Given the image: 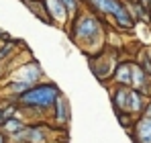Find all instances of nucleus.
<instances>
[{"label": "nucleus", "instance_id": "obj_1", "mask_svg": "<svg viewBox=\"0 0 151 143\" xmlns=\"http://www.w3.org/2000/svg\"><path fill=\"white\" fill-rule=\"evenodd\" d=\"M61 96V90L55 84H37L29 88L25 94L17 98V104L23 108H37V110H47L53 108L55 100Z\"/></svg>", "mask_w": 151, "mask_h": 143}, {"label": "nucleus", "instance_id": "obj_2", "mask_svg": "<svg viewBox=\"0 0 151 143\" xmlns=\"http://www.w3.org/2000/svg\"><path fill=\"white\" fill-rule=\"evenodd\" d=\"M88 4H90L98 14H108V17H112V19L116 21V25L123 27V29H131V27L135 25V19H133L129 6H127L123 0H88Z\"/></svg>", "mask_w": 151, "mask_h": 143}, {"label": "nucleus", "instance_id": "obj_3", "mask_svg": "<svg viewBox=\"0 0 151 143\" xmlns=\"http://www.w3.org/2000/svg\"><path fill=\"white\" fill-rule=\"evenodd\" d=\"M102 37V25L96 17L82 12L78 19H74L72 27V39L74 41H84V43H96Z\"/></svg>", "mask_w": 151, "mask_h": 143}, {"label": "nucleus", "instance_id": "obj_4", "mask_svg": "<svg viewBox=\"0 0 151 143\" xmlns=\"http://www.w3.org/2000/svg\"><path fill=\"white\" fill-rule=\"evenodd\" d=\"M10 137L21 143H45L47 141L45 127H41V125H25L19 133H14Z\"/></svg>", "mask_w": 151, "mask_h": 143}, {"label": "nucleus", "instance_id": "obj_5", "mask_svg": "<svg viewBox=\"0 0 151 143\" xmlns=\"http://www.w3.org/2000/svg\"><path fill=\"white\" fill-rule=\"evenodd\" d=\"M131 137L135 143H151V119L149 117H143L139 115L135 125H133V131H131Z\"/></svg>", "mask_w": 151, "mask_h": 143}, {"label": "nucleus", "instance_id": "obj_6", "mask_svg": "<svg viewBox=\"0 0 151 143\" xmlns=\"http://www.w3.org/2000/svg\"><path fill=\"white\" fill-rule=\"evenodd\" d=\"M131 72H133V88H135V90H139L143 96H147V98H149V94H151L149 76L145 74V70H143V68H141L137 61H133Z\"/></svg>", "mask_w": 151, "mask_h": 143}, {"label": "nucleus", "instance_id": "obj_7", "mask_svg": "<svg viewBox=\"0 0 151 143\" xmlns=\"http://www.w3.org/2000/svg\"><path fill=\"white\" fill-rule=\"evenodd\" d=\"M45 8H47V14H49L51 21H59V23H65L70 19V12L65 8V4L61 0H43Z\"/></svg>", "mask_w": 151, "mask_h": 143}, {"label": "nucleus", "instance_id": "obj_8", "mask_svg": "<svg viewBox=\"0 0 151 143\" xmlns=\"http://www.w3.org/2000/svg\"><path fill=\"white\" fill-rule=\"evenodd\" d=\"M133 61H123L116 66V70L112 74V80L116 86H131L133 88V72H131Z\"/></svg>", "mask_w": 151, "mask_h": 143}, {"label": "nucleus", "instance_id": "obj_9", "mask_svg": "<svg viewBox=\"0 0 151 143\" xmlns=\"http://www.w3.org/2000/svg\"><path fill=\"white\" fill-rule=\"evenodd\" d=\"M41 76H43V72L39 68V64L37 61H33V64H29V66H23L21 72H19V78L21 80H25L29 84H35V82H39L41 80Z\"/></svg>", "mask_w": 151, "mask_h": 143}, {"label": "nucleus", "instance_id": "obj_10", "mask_svg": "<svg viewBox=\"0 0 151 143\" xmlns=\"http://www.w3.org/2000/svg\"><path fill=\"white\" fill-rule=\"evenodd\" d=\"M53 113H55V121L61 123V125H65V123L70 121V102L65 100V96H63V94L55 100V104H53Z\"/></svg>", "mask_w": 151, "mask_h": 143}, {"label": "nucleus", "instance_id": "obj_11", "mask_svg": "<svg viewBox=\"0 0 151 143\" xmlns=\"http://www.w3.org/2000/svg\"><path fill=\"white\" fill-rule=\"evenodd\" d=\"M23 127H25V123H23V121H21V117L17 115V117H12V119L4 121V125H2V131H4L6 135H14V133H19Z\"/></svg>", "mask_w": 151, "mask_h": 143}, {"label": "nucleus", "instance_id": "obj_12", "mask_svg": "<svg viewBox=\"0 0 151 143\" xmlns=\"http://www.w3.org/2000/svg\"><path fill=\"white\" fill-rule=\"evenodd\" d=\"M29 88H33V84H29V82H25V80H14V82H10L8 84V92L10 94H14V98H19L21 94H25Z\"/></svg>", "mask_w": 151, "mask_h": 143}, {"label": "nucleus", "instance_id": "obj_13", "mask_svg": "<svg viewBox=\"0 0 151 143\" xmlns=\"http://www.w3.org/2000/svg\"><path fill=\"white\" fill-rule=\"evenodd\" d=\"M114 113H116V117H119V123L125 127V129H133V125H135V117L131 115V113H127V110H119V108H114Z\"/></svg>", "mask_w": 151, "mask_h": 143}, {"label": "nucleus", "instance_id": "obj_14", "mask_svg": "<svg viewBox=\"0 0 151 143\" xmlns=\"http://www.w3.org/2000/svg\"><path fill=\"white\" fill-rule=\"evenodd\" d=\"M143 70H145V74L151 78V55L149 51H141V55H139V61H137Z\"/></svg>", "mask_w": 151, "mask_h": 143}, {"label": "nucleus", "instance_id": "obj_15", "mask_svg": "<svg viewBox=\"0 0 151 143\" xmlns=\"http://www.w3.org/2000/svg\"><path fill=\"white\" fill-rule=\"evenodd\" d=\"M12 53H14V43H12V41H6V43L0 47V64H2V61H6Z\"/></svg>", "mask_w": 151, "mask_h": 143}, {"label": "nucleus", "instance_id": "obj_16", "mask_svg": "<svg viewBox=\"0 0 151 143\" xmlns=\"http://www.w3.org/2000/svg\"><path fill=\"white\" fill-rule=\"evenodd\" d=\"M61 2L65 4V8H68L70 17H74L76 12H78V8H80V0H61Z\"/></svg>", "mask_w": 151, "mask_h": 143}, {"label": "nucleus", "instance_id": "obj_17", "mask_svg": "<svg viewBox=\"0 0 151 143\" xmlns=\"http://www.w3.org/2000/svg\"><path fill=\"white\" fill-rule=\"evenodd\" d=\"M141 6H145V8H151V0H137Z\"/></svg>", "mask_w": 151, "mask_h": 143}, {"label": "nucleus", "instance_id": "obj_18", "mask_svg": "<svg viewBox=\"0 0 151 143\" xmlns=\"http://www.w3.org/2000/svg\"><path fill=\"white\" fill-rule=\"evenodd\" d=\"M0 143H6V135L4 133H0Z\"/></svg>", "mask_w": 151, "mask_h": 143}, {"label": "nucleus", "instance_id": "obj_19", "mask_svg": "<svg viewBox=\"0 0 151 143\" xmlns=\"http://www.w3.org/2000/svg\"><path fill=\"white\" fill-rule=\"evenodd\" d=\"M4 125V117H2V108H0V127Z\"/></svg>", "mask_w": 151, "mask_h": 143}, {"label": "nucleus", "instance_id": "obj_20", "mask_svg": "<svg viewBox=\"0 0 151 143\" xmlns=\"http://www.w3.org/2000/svg\"><path fill=\"white\" fill-rule=\"evenodd\" d=\"M149 21H151V8H149Z\"/></svg>", "mask_w": 151, "mask_h": 143}]
</instances>
